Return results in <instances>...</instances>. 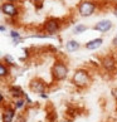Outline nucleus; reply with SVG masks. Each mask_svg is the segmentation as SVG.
Segmentation results:
<instances>
[{
  "label": "nucleus",
  "instance_id": "12",
  "mask_svg": "<svg viewBox=\"0 0 117 122\" xmlns=\"http://www.w3.org/2000/svg\"><path fill=\"white\" fill-rule=\"evenodd\" d=\"M64 48H66V51L68 53H73V52H77L78 49L81 48V43L78 42V40L69 39V40H67V42H66Z\"/></svg>",
  "mask_w": 117,
  "mask_h": 122
},
{
  "label": "nucleus",
  "instance_id": "22",
  "mask_svg": "<svg viewBox=\"0 0 117 122\" xmlns=\"http://www.w3.org/2000/svg\"><path fill=\"white\" fill-rule=\"evenodd\" d=\"M111 94H112V97H113L115 102L117 103V87H115V88L111 89Z\"/></svg>",
  "mask_w": 117,
  "mask_h": 122
},
{
  "label": "nucleus",
  "instance_id": "11",
  "mask_svg": "<svg viewBox=\"0 0 117 122\" xmlns=\"http://www.w3.org/2000/svg\"><path fill=\"white\" fill-rule=\"evenodd\" d=\"M103 44V38L98 37V38H94V39H91L84 44V48L88 49V51H97L98 48H101Z\"/></svg>",
  "mask_w": 117,
  "mask_h": 122
},
{
  "label": "nucleus",
  "instance_id": "8",
  "mask_svg": "<svg viewBox=\"0 0 117 122\" xmlns=\"http://www.w3.org/2000/svg\"><path fill=\"white\" fill-rule=\"evenodd\" d=\"M101 67L106 72L112 73V72H115L116 68H117V59L112 56V54H107V56H105L101 59Z\"/></svg>",
  "mask_w": 117,
  "mask_h": 122
},
{
  "label": "nucleus",
  "instance_id": "1",
  "mask_svg": "<svg viewBox=\"0 0 117 122\" xmlns=\"http://www.w3.org/2000/svg\"><path fill=\"white\" fill-rule=\"evenodd\" d=\"M93 77L91 71L87 68H78L74 71V73L71 77V83L77 89H86L91 86Z\"/></svg>",
  "mask_w": 117,
  "mask_h": 122
},
{
  "label": "nucleus",
  "instance_id": "13",
  "mask_svg": "<svg viewBox=\"0 0 117 122\" xmlns=\"http://www.w3.org/2000/svg\"><path fill=\"white\" fill-rule=\"evenodd\" d=\"M13 106L16 111H23L25 108H28V103L24 99V97L21 98H16V99H13Z\"/></svg>",
  "mask_w": 117,
  "mask_h": 122
},
{
  "label": "nucleus",
  "instance_id": "15",
  "mask_svg": "<svg viewBox=\"0 0 117 122\" xmlns=\"http://www.w3.org/2000/svg\"><path fill=\"white\" fill-rule=\"evenodd\" d=\"M3 63H5V64L8 67H16V63H15V59L13 58V56H10V54H5V56L3 57Z\"/></svg>",
  "mask_w": 117,
  "mask_h": 122
},
{
  "label": "nucleus",
  "instance_id": "14",
  "mask_svg": "<svg viewBox=\"0 0 117 122\" xmlns=\"http://www.w3.org/2000/svg\"><path fill=\"white\" fill-rule=\"evenodd\" d=\"M10 76V67H8L5 63H0V78L5 79Z\"/></svg>",
  "mask_w": 117,
  "mask_h": 122
},
{
  "label": "nucleus",
  "instance_id": "23",
  "mask_svg": "<svg viewBox=\"0 0 117 122\" xmlns=\"http://www.w3.org/2000/svg\"><path fill=\"white\" fill-rule=\"evenodd\" d=\"M39 97H40V98H43V99H48V98H49V96H48V93H47V92L40 93V94H39Z\"/></svg>",
  "mask_w": 117,
  "mask_h": 122
},
{
  "label": "nucleus",
  "instance_id": "28",
  "mask_svg": "<svg viewBox=\"0 0 117 122\" xmlns=\"http://www.w3.org/2000/svg\"><path fill=\"white\" fill-rule=\"evenodd\" d=\"M113 15L117 18V3H116L115 5H113Z\"/></svg>",
  "mask_w": 117,
  "mask_h": 122
},
{
  "label": "nucleus",
  "instance_id": "3",
  "mask_svg": "<svg viewBox=\"0 0 117 122\" xmlns=\"http://www.w3.org/2000/svg\"><path fill=\"white\" fill-rule=\"evenodd\" d=\"M68 73H69V67L63 59H57L52 64L51 76L53 82H62V81L67 79Z\"/></svg>",
  "mask_w": 117,
  "mask_h": 122
},
{
  "label": "nucleus",
  "instance_id": "21",
  "mask_svg": "<svg viewBox=\"0 0 117 122\" xmlns=\"http://www.w3.org/2000/svg\"><path fill=\"white\" fill-rule=\"evenodd\" d=\"M111 44H112V48L115 49V51L117 52V34L113 37V39H112V42H111Z\"/></svg>",
  "mask_w": 117,
  "mask_h": 122
},
{
  "label": "nucleus",
  "instance_id": "9",
  "mask_svg": "<svg viewBox=\"0 0 117 122\" xmlns=\"http://www.w3.org/2000/svg\"><path fill=\"white\" fill-rule=\"evenodd\" d=\"M112 26H113V23L110 19H102L93 25V30L101 31V33H107V31L112 29Z\"/></svg>",
  "mask_w": 117,
  "mask_h": 122
},
{
  "label": "nucleus",
  "instance_id": "17",
  "mask_svg": "<svg viewBox=\"0 0 117 122\" xmlns=\"http://www.w3.org/2000/svg\"><path fill=\"white\" fill-rule=\"evenodd\" d=\"M46 118L48 122H57V113L54 111H51V112H47V116Z\"/></svg>",
  "mask_w": 117,
  "mask_h": 122
},
{
  "label": "nucleus",
  "instance_id": "25",
  "mask_svg": "<svg viewBox=\"0 0 117 122\" xmlns=\"http://www.w3.org/2000/svg\"><path fill=\"white\" fill-rule=\"evenodd\" d=\"M34 6H35V9H37V10H40V9H43L44 4H43V3H39V4H37V5H34Z\"/></svg>",
  "mask_w": 117,
  "mask_h": 122
},
{
  "label": "nucleus",
  "instance_id": "24",
  "mask_svg": "<svg viewBox=\"0 0 117 122\" xmlns=\"http://www.w3.org/2000/svg\"><path fill=\"white\" fill-rule=\"evenodd\" d=\"M3 1H6V3H13V4H19L21 0H3Z\"/></svg>",
  "mask_w": 117,
  "mask_h": 122
},
{
  "label": "nucleus",
  "instance_id": "16",
  "mask_svg": "<svg viewBox=\"0 0 117 122\" xmlns=\"http://www.w3.org/2000/svg\"><path fill=\"white\" fill-rule=\"evenodd\" d=\"M88 29V26L86 24H82V23H78L77 25H74V28H73V34L76 35H78V34H82L84 33Z\"/></svg>",
  "mask_w": 117,
  "mask_h": 122
},
{
  "label": "nucleus",
  "instance_id": "7",
  "mask_svg": "<svg viewBox=\"0 0 117 122\" xmlns=\"http://www.w3.org/2000/svg\"><path fill=\"white\" fill-rule=\"evenodd\" d=\"M48 87V84L46 81H43L42 78H33L29 82V89H30V92H33L35 94H40V93H43V92H46V89Z\"/></svg>",
  "mask_w": 117,
  "mask_h": 122
},
{
  "label": "nucleus",
  "instance_id": "6",
  "mask_svg": "<svg viewBox=\"0 0 117 122\" xmlns=\"http://www.w3.org/2000/svg\"><path fill=\"white\" fill-rule=\"evenodd\" d=\"M16 110L13 103H4L1 105V122H14L16 117Z\"/></svg>",
  "mask_w": 117,
  "mask_h": 122
},
{
  "label": "nucleus",
  "instance_id": "27",
  "mask_svg": "<svg viewBox=\"0 0 117 122\" xmlns=\"http://www.w3.org/2000/svg\"><path fill=\"white\" fill-rule=\"evenodd\" d=\"M0 31H1V33H5V31H6V26H5V24H1V25H0Z\"/></svg>",
  "mask_w": 117,
  "mask_h": 122
},
{
  "label": "nucleus",
  "instance_id": "18",
  "mask_svg": "<svg viewBox=\"0 0 117 122\" xmlns=\"http://www.w3.org/2000/svg\"><path fill=\"white\" fill-rule=\"evenodd\" d=\"M9 35H10V38H11L13 40H14V39H20V38H21V34L19 33V30H15V29L10 30Z\"/></svg>",
  "mask_w": 117,
  "mask_h": 122
},
{
  "label": "nucleus",
  "instance_id": "19",
  "mask_svg": "<svg viewBox=\"0 0 117 122\" xmlns=\"http://www.w3.org/2000/svg\"><path fill=\"white\" fill-rule=\"evenodd\" d=\"M26 121H28V118H26L25 113H18L14 122H26Z\"/></svg>",
  "mask_w": 117,
  "mask_h": 122
},
{
  "label": "nucleus",
  "instance_id": "10",
  "mask_svg": "<svg viewBox=\"0 0 117 122\" xmlns=\"http://www.w3.org/2000/svg\"><path fill=\"white\" fill-rule=\"evenodd\" d=\"M8 93H9V96H10L13 99H16V98L23 97L25 92L23 91V88H21L20 86L11 84V86H9V88H8Z\"/></svg>",
  "mask_w": 117,
  "mask_h": 122
},
{
  "label": "nucleus",
  "instance_id": "26",
  "mask_svg": "<svg viewBox=\"0 0 117 122\" xmlns=\"http://www.w3.org/2000/svg\"><path fill=\"white\" fill-rule=\"evenodd\" d=\"M29 1L33 4V5H37V4H39V3H43V0H29Z\"/></svg>",
  "mask_w": 117,
  "mask_h": 122
},
{
  "label": "nucleus",
  "instance_id": "2",
  "mask_svg": "<svg viewBox=\"0 0 117 122\" xmlns=\"http://www.w3.org/2000/svg\"><path fill=\"white\" fill-rule=\"evenodd\" d=\"M63 25H64V20L62 18H56V16H48L44 23L42 24V30L43 33L54 38L56 35L62 30Z\"/></svg>",
  "mask_w": 117,
  "mask_h": 122
},
{
  "label": "nucleus",
  "instance_id": "4",
  "mask_svg": "<svg viewBox=\"0 0 117 122\" xmlns=\"http://www.w3.org/2000/svg\"><path fill=\"white\" fill-rule=\"evenodd\" d=\"M98 1L96 0H81L77 5V14L82 18L92 16L98 9Z\"/></svg>",
  "mask_w": 117,
  "mask_h": 122
},
{
  "label": "nucleus",
  "instance_id": "5",
  "mask_svg": "<svg viewBox=\"0 0 117 122\" xmlns=\"http://www.w3.org/2000/svg\"><path fill=\"white\" fill-rule=\"evenodd\" d=\"M0 11L4 16H6L10 20H15L20 16L21 14V8L19 6V4H13V3H6L3 1L0 5Z\"/></svg>",
  "mask_w": 117,
  "mask_h": 122
},
{
  "label": "nucleus",
  "instance_id": "20",
  "mask_svg": "<svg viewBox=\"0 0 117 122\" xmlns=\"http://www.w3.org/2000/svg\"><path fill=\"white\" fill-rule=\"evenodd\" d=\"M23 97H24V99L26 101V103H28V107H33V106H34V102H33V99H31V98L29 97V94L26 93V92L24 93V96H23Z\"/></svg>",
  "mask_w": 117,
  "mask_h": 122
}]
</instances>
